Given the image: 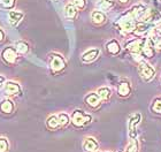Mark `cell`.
Segmentation results:
<instances>
[{
    "mask_svg": "<svg viewBox=\"0 0 161 152\" xmlns=\"http://www.w3.org/2000/svg\"><path fill=\"white\" fill-rule=\"evenodd\" d=\"M91 120H92V116L90 114H86V113H84L80 110H76V111L73 112L70 118V121L73 122V125L75 127H78V128L90 123Z\"/></svg>",
    "mask_w": 161,
    "mask_h": 152,
    "instance_id": "6da1fadb",
    "label": "cell"
},
{
    "mask_svg": "<svg viewBox=\"0 0 161 152\" xmlns=\"http://www.w3.org/2000/svg\"><path fill=\"white\" fill-rule=\"evenodd\" d=\"M118 25L123 32H132L137 28V22L131 14H127L125 16L121 17L119 20Z\"/></svg>",
    "mask_w": 161,
    "mask_h": 152,
    "instance_id": "7a4b0ae2",
    "label": "cell"
},
{
    "mask_svg": "<svg viewBox=\"0 0 161 152\" xmlns=\"http://www.w3.org/2000/svg\"><path fill=\"white\" fill-rule=\"evenodd\" d=\"M138 71H139L141 77L143 78L145 82H150L151 80H153V77H154V75H155L154 68L152 67L148 62H146V61H143V60L139 61Z\"/></svg>",
    "mask_w": 161,
    "mask_h": 152,
    "instance_id": "3957f363",
    "label": "cell"
},
{
    "mask_svg": "<svg viewBox=\"0 0 161 152\" xmlns=\"http://www.w3.org/2000/svg\"><path fill=\"white\" fill-rule=\"evenodd\" d=\"M145 42L146 38H138V39H134V41L129 42L127 44V50L130 52L134 57H139L143 53V48H144Z\"/></svg>",
    "mask_w": 161,
    "mask_h": 152,
    "instance_id": "277c9868",
    "label": "cell"
},
{
    "mask_svg": "<svg viewBox=\"0 0 161 152\" xmlns=\"http://www.w3.org/2000/svg\"><path fill=\"white\" fill-rule=\"evenodd\" d=\"M66 67V61L60 54H51L50 57V68L53 73H59V71L64 70Z\"/></svg>",
    "mask_w": 161,
    "mask_h": 152,
    "instance_id": "5b68a950",
    "label": "cell"
},
{
    "mask_svg": "<svg viewBox=\"0 0 161 152\" xmlns=\"http://www.w3.org/2000/svg\"><path fill=\"white\" fill-rule=\"evenodd\" d=\"M99 149L97 139L93 137H86L83 142V150L85 152H96Z\"/></svg>",
    "mask_w": 161,
    "mask_h": 152,
    "instance_id": "8992f818",
    "label": "cell"
},
{
    "mask_svg": "<svg viewBox=\"0 0 161 152\" xmlns=\"http://www.w3.org/2000/svg\"><path fill=\"white\" fill-rule=\"evenodd\" d=\"M3 60L8 62V64H13L15 62L17 58V53H16V50H14L13 48H7L3 51Z\"/></svg>",
    "mask_w": 161,
    "mask_h": 152,
    "instance_id": "52a82bcc",
    "label": "cell"
},
{
    "mask_svg": "<svg viewBox=\"0 0 161 152\" xmlns=\"http://www.w3.org/2000/svg\"><path fill=\"white\" fill-rule=\"evenodd\" d=\"M131 93V85L128 81H122L118 85V95L120 97H128Z\"/></svg>",
    "mask_w": 161,
    "mask_h": 152,
    "instance_id": "ba28073f",
    "label": "cell"
},
{
    "mask_svg": "<svg viewBox=\"0 0 161 152\" xmlns=\"http://www.w3.org/2000/svg\"><path fill=\"white\" fill-rule=\"evenodd\" d=\"M85 103H86V105H89L90 107L97 108V107H99V105H100L101 99L99 98L98 93L91 92V93H89V95L85 97Z\"/></svg>",
    "mask_w": 161,
    "mask_h": 152,
    "instance_id": "9c48e42d",
    "label": "cell"
},
{
    "mask_svg": "<svg viewBox=\"0 0 161 152\" xmlns=\"http://www.w3.org/2000/svg\"><path fill=\"white\" fill-rule=\"evenodd\" d=\"M143 55L146 58H153L154 57V46H153V41L151 38H146L144 48H143Z\"/></svg>",
    "mask_w": 161,
    "mask_h": 152,
    "instance_id": "30bf717a",
    "label": "cell"
},
{
    "mask_svg": "<svg viewBox=\"0 0 161 152\" xmlns=\"http://www.w3.org/2000/svg\"><path fill=\"white\" fill-rule=\"evenodd\" d=\"M5 92L7 95H17L21 92V87L15 82H7L5 84Z\"/></svg>",
    "mask_w": 161,
    "mask_h": 152,
    "instance_id": "8fae6325",
    "label": "cell"
},
{
    "mask_svg": "<svg viewBox=\"0 0 161 152\" xmlns=\"http://www.w3.org/2000/svg\"><path fill=\"white\" fill-rule=\"evenodd\" d=\"M98 55H99V50L98 48H91L82 55V61L83 62H91V61L96 60Z\"/></svg>",
    "mask_w": 161,
    "mask_h": 152,
    "instance_id": "7c38bea8",
    "label": "cell"
},
{
    "mask_svg": "<svg viewBox=\"0 0 161 152\" xmlns=\"http://www.w3.org/2000/svg\"><path fill=\"white\" fill-rule=\"evenodd\" d=\"M106 48H107L108 51V53H111L113 54V55H116V54L120 53V51H121V46L120 44H119L116 41H111V42H108L107 45H106Z\"/></svg>",
    "mask_w": 161,
    "mask_h": 152,
    "instance_id": "4fadbf2b",
    "label": "cell"
},
{
    "mask_svg": "<svg viewBox=\"0 0 161 152\" xmlns=\"http://www.w3.org/2000/svg\"><path fill=\"white\" fill-rule=\"evenodd\" d=\"M99 98L101 99V101H107L108 99L111 98L112 96V91L111 89L107 88V87H103V88H99L97 91Z\"/></svg>",
    "mask_w": 161,
    "mask_h": 152,
    "instance_id": "5bb4252c",
    "label": "cell"
},
{
    "mask_svg": "<svg viewBox=\"0 0 161 152\" xmlns=\"http://www.w3.org/2000/svg\"><path fill=\"white\" fill-rule=\"evenodd\" d=\"M46 126L47 128L51 129V130H55L60 127V123H59V119H58V115H51L50 118L46 120Z\"/></svg>",
    "mask_w": 161,
    "mask_h": 152,
    "instance_id": "9a60e30c",
    "label": "cell"
},
{
    "mask_svg": "<svg viewBox=\"0 0 161 152\" xmlns=\"http://www.w3.org/2000/svg\"><path fill=\"white\" fill-rule=\"evenodd\" d=\"M8 19H9V23L12 25H16L23 19V14L20 13V12H10L9 15H8Z\"/></svg>",
    "mask_w": 161,
    "mask_h": 152,
    "instance_id": "2e32d148",
    "label": "cell"
},
{
    "mask_svg": "<svg viewBox=\"0 0 161 152\" xmlns=\"http://www.w3.org/2000/svg\"><path fill=\"white\" fill-rule=\"evenodd\" d=\"M123 152H139V143L136 138H132L129 142Z\"/></svg>",
    "mask_w": 161,
    "mask_h": 152,
    "instance_id": "e0dca14e",
    "label": "cell"
},
{
    "mask_svg": "<svg viewBox=\"0 0 161 152\" xmlns=\"http://www.w3.org/2000/svg\"><path fill=\"white\" fill-rule=\"evenodd\" d=\"M91 16H92V21H93L94 23H97V24L103 23V22H105V20H106L105 14L103 13V12H99V10H96V12H93Z\"/></svg>",
    "mask_w": 161,
    "mask_h": 152,
    "instance_id": "ac0fdd59",
    "label": "cell"
},
{
    "mask_svg": "<svg viewBox=\"0 0 161 152\" xmlns=\"http://www.w3.org/2000/svg\"><path fill=\"white\" fill-rule=\"evenodd\" d=\"M151 112H153L154 114L161 115V97H158V98H155L154 100L152 101Z\"/></svg>",
    "mask_w": 161,
    "mask_h": 152,
    "instance_id": "d6986e66",
    "label": "cell"
},
{
    "mask_svg": "<svg viewBox=\"0 0 161 152\" xmlns=\"http://www.w3.org/2000/svg\"><path fill=\"white\" fill-rule=\"evenodd\" d=\"M0 108H1V111L3 113H12L14 110V104L13 101L10 100H3L0 105Z\"/></svg>",
    "mask_w": 161,
    "mask_h": 152,
    "instance_id": "ffe728a7",
    "label": "cell"
},
{
    "mask_svg": "<svg viewBox=\"0 0 161 152\" xmlns=\"http://www.w3.org/2000/svg\"><path fill=\"white\" fill-rule=\"evenodd\" d=\"M58 119H59V123H60V127H67L69 125V122H70V118H69V115L67 113H60V114L58 115Z\"/></svg>",
    "mask_w": 161,
    "mask_h": 152,
    "instance_id": "44dd1931",
    "label": "cell"
},
{
    "mask_svg": "<svg viewBox=\"0 0 161 152\" xmlns=\"http://www.w3.org/2000/svg\"><path fill=\"white\" fill-rule=\"evenodd\" d=\"M64 14H66V16L68 19H74L76 16V7L70 3V5H67L66 8H64Z\"/></svg>",
    "mask_w": 161,
    "mask_h": 152,
    "instance_id": "7402d4cb",
    "label": "cell"
},
{
    "mask_svg": "<svg viewBox=\"0 0 161 152\" xmlns=\"http://www.w3.org/2000/svg\"><path fill=\"white\" fill-rule=\"evenodd\" d=\"M112 6H113V3H112L111 0H99L97 3V7L99 9H103V10L109 9Z\"/></svg>",
    "mask_w": 161,
    "mask_h": 152,
    "instance_id": "603a6c76",
    "label": "cell"
},
{
    "mask_svg": "<svg viewBox=\"0 0 161 152\" xmlns=\"http://www.w3.org/2000/svg\"><path fill=\"white\" fill-rule=\"evenodd\" d=\"M29 51V46L24 42H17L16 43V52L21 54H25Z\"/></svg>",
    "mask_w": 161,
    "mask_h": 152,
    "instance_id": "cb8c5ba5",
    "label": "cell"
},
{
    "mask_svg": "<svg viewBox=\"0 0 161 152\" xmlns=\"http://www.w3.org/2000/svg\"><path fill=\"white\" fill-rule=\"evenodd\" d=\"M8 148H9L8 141L6 138H3V137H1L0 138V152H7Z\"/></svg>",
    "mask_w": 161,
    "mask_h": 152,
    "instance_id": "d4e9b609",
    "label": "cell"
},
{
    "mask_svg": "<svg viewBox=\"0 0 161 152\" xmlns=\"http://www.w3.org/2000/svg\"><path fill=\"white\" fill-rule=\"evenodd\" d=\"M15 3V0H0V5L5 8H12Z\"/></svg>",
    "mask_w": 161,
    "mask_h": 152,
    "instance_id": "484cf974",
    "label": "cell"
},
{
    "mask_svg": "<svg viewBox=\"0 0 161 152\" xmlns=\"http://www.w3.org/2000/svg\"><path fill=\"white\" fill-rule=\"evenodd\" d=\"M71 3H73V5L75 7H77L80 9L85 7V0H71Z\"/></svg>",
    "mask_w": 161,
    "mask_h": 152,
    "instance_id": "4316f807",
    "label": "cell"
},
{
    "mask_svg": "<svg viewBox=\"0 0 161 152\" xmlns=\"http://www.w3.org/2000/svg\"><path fill=\"white\" fill-rule=\"evenodd\" d=\"M153 41V46L157 50H161V38H158V39H152Z\"/></svg>",
    "mask_w": 161,
    "mask_h": 152,
    "instance_id": "83f0119b",
    "label": "cell"
},
{
    "mask_svg": "<svg viewBox=\"0 0 161 152\" xmlns=\"http://www.w3.org/2000/svg\"><path fill=\"white\" fill-rule=\"evenodd\" d=\"M155 35H157V38H161V25L155 28Z\"/></svg>",
    "mask_w": 161,
    "mask_h": 152,
    "instance_id": "f1b7e54d",
    "label": "cell"
},
{
    "mask_svg": "<svg viewBox=\"0 0 161 152\" xmlns=\"http://www.w3.org/2000/svg\"><path fill=\"white\" fill-rule=\"evenodd\" d=\"M3 37H5V34H3V31L1 30V29H0V42L3 41Z\"/></svg>",
    "mask_w": 161,
    "mask_h": 152,
    "instance_id": "f546056e",
    "label": "cell"
},
{
    "mask_svg": "<svg viewBox=\"0 0 161 152\" xmlns=\"http://www.w3.org/2000/svg\"><path fill=\"white\" fill-rule=\"evenodd\" d=\"M3 82H5V78H3V76H0V87L3 84Z\"/></svg>",
    "mask_w": 161,
    "mask_h": 152,
    "instance_id": "4dcf8cb0",
    "label": "cell"
},
{
    "mask_svg": "<svg viewBox=\"0 0 161 152\" xmlns=\"http://www.w3.org/2000/svg\"><path fill=\"white\" fill-rule=\"evenodd\" d=\"M120 1H121V3H127L128 0H120Z\"/></svg>",
    "mask_w": 161,
    "mask_h": 152,
    "instance_id": "1f68e13d",
    "label": "cell"
},
{
    "mask_svg": "<svg viewBox=\"0 0 161 152\" xmlns=\"http://www.w3.org/2000/svg\"><path fill=\"white\" fill-rule=\"evenodd\" d=\"M96 152H100V151H99V150H98V151H96Z\"/></svg>",
    "mask_w": 161,
    "mask_h": 152,
    "instance_id": "d6a6232c",
    "label": "cell"
},
{
    "mask_svg": "<svg viewBox=\"0 0 161 152\" xmlns=\"http://www.w3.org/2000/svg\"><path fill=\"white\" fill-rule=\"evenodd\" d=\"M120 152H122V151H120Z\"/></svg>",
    "mask_w": 161,
    "mask_h": 152,
    "instance_id": "836d02e7",
    "label": "cell"
}]
</instances>
